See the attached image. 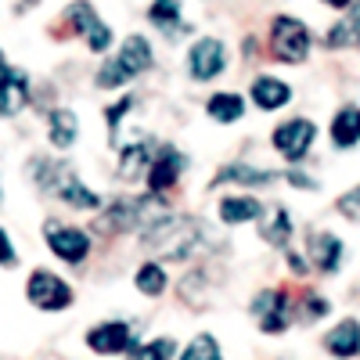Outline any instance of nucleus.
Masks as SVG:
<instances>
[{
    "label": "nucleus",
    "mask_w": 360,
    "mask_h": 360,
    "mask_svg": "<svg viewBox=\"0 0 360 360\" xmlns=\"http://www.w3.org/2000/svg\"><path fill=\"white\" fill-rule=\"evenodd\" d=\"M144 249H152L155 256L166 259H198L202 252H213L220 245V238L209 231L205 220L198 217H159L155 224L144 227Z\"/></svg>",
    "instance_id": "f257e3e1"
},
{
    "label": "nucleus",
    "mask_w": 360,
    "mask_h": 360,
    "mask_svg": "<svg viewBox=\"0 0 360 360\" xmlns=\"http://www.w3.org/2000/svg\"><path fill=\"white\" fill-rule=\"evenodd\" d=\"M33 180L40 184V191L54 195L58 202H65L69 209H101L98 191H90L83 180L76 176L72 166L65 162H54V159H33Z\"/></svg>",
    "instance_id": "f03ea898"
},
{
    "label": "nucleus",
    "mask_w": 360,
    "mask_h": 360,
    "mask_svg": "<svg viewBox=\"0 0 360 360\" xmlns=\"http://www.w3.org/2000/svg\"><path fill=\"white\" fill-rule=\"evenodd\" d=\"M166 213H169V209H166L162 195H155V191H148V198H115L105 213H98L94 231H101V234H123V231H137V227L155 224Z\"/></svg>",
    "instance_id": "7ed1b4c3"
},
{
    "label": "nucleus",
    "mask_w": 360,
    "mask_h": 360,
    "mask_svg": "<svg viewBox=\"0 0 360 360\" xmlns=\"http://www.w3.org/2000/svg\"><path fill=\"white\" fill-rule=\"evenodd\" d=\"M270 54L281 65H303L310 54V29L295 15H278L270 22Z\"/></svg>",
    "instance_id": "20e7f679"
},
{
    "label": "nucleus",
    "mask_w": 360,
    "mask_h": 360,
    "mask_svg": "<svg viewBox=\"0 0 360 360\" xmlns=\"http://www.w3.org/2000/svg\"><path fill=\"white\" fill-rule=\"evenodd\" d=\"M25 299L44 314H58L72 307V285L65 278L51 274V270H33L25 281Z\"/></svg>",
    "instance_id": "39448f33"
},
{
    "label": "nucleus",
    "mask_w": 360,
    "mask_h": 360,
    "mask_svg": "<svg viewBox=\"0 0 360 360\" xmlns=\"http://www.w3.org/2000/svg\"><path fill=\"white\" fill-rule=\"evenodd\" d=\"M44 242L47 249L65 259L69 266H79L86 256H90V234L83 227H72V224H58V220H47L44 224Z\"/></svg>",
    "instance_id": "423d86ee"
},
{
    "label": "nucleus",
    "mask_w": 360,
    "mask_h": 360,
    "mask_svg": "<svg viewBox=\"0 0 360 360\" xmlns=\"http://www.w3.org/2000/svg\"><path fill=\"white\" fill-rule=\"evenodd\" d=\"M65 18H69V25L76 29V33L86 40V47L94 54H105L112 47V29H108V22L98 15V8L90 4V0H76V4H69Z\"/></svg>",
    "instance_id": "0eeeda50"
},
{
    "label": "nucleus",
    "mask_w": 360,
    "mask_h": 360,
    "mask_svg": "<svg viewBox=\"0 0 360 360\" xmlns=\"http://www.w3.org/2000/svg\"><path fill=\"white\" fill-rule=\"evenodd\" d=\"M314 141H317V123H310V119H288V123H281L274 130V137H270L274 152L288 162H303L310 155Z\"/></svg>",
    "instance_id": "6e6552de"
},
{
    "label": "nucleus",
    "mask_w": 360,
    "mask_h": 360,
    "mask_svg": "<svg viewBox=\"0 0 360 360\" xmlns=\"http://www.w3.org/2000/svg\"><path fill=\"white\" fill-rule=\"evenodd\" d=\"M227 69V47L217 37H198L188 51V76L195 83H209Z\"/></svg>",
    "instance_id": "1a4fd4ad"
},
{
    "label": "nucleus",
    "mask_w": 360,
    "mask_h": 360,
    "mask_svg": "<svg viewBox=\"0 0 360 360\" xmlns=\"http://www.w3.org/2000/svg\"><path fill=\"white\" fill-rule=\"evenodd\" d=\"M288 314H292V299L285 288H263L252 299V317L259 324V332H266V335H281L292 321Z\"/></svg>",
    "instance_id": "9d476101"
},
{
    "label": "nucleus",
    "mask_w": 360,
    "mask_h": 360,
    "mask_svg": "<svg viewBox=\"0 0 360 360\" xmlns=\"http://www.w3.org/2000/svg\"><path fill=\"white\" fill-rule=\"evenodd\" d=\"M134 342V328L127 321H105L86 332V349L98 356H127Z\"/></svg>",
    "instance_id": "9b49d317"
},
{
    "label": "nucleus",
    "mask_w": 360,
    "mask_h": 360,
    "mask_svg": "<svg viewBox=\"0 0 360 360\" xmlns=\"http://www.w3.org/2000/svg\"><path fill=\"white\" fill-rule=\"evenodd\" d=\"M184 166H188V159L180 155L173 144H159V152H155L152 166H148V173H144V184H148V191L166 195V191L176 184V180H180Z\"/></svg>",
    "instance_id": "f8f14e48"
},
{
    "label": "nucleus",
    "mask_w": 360,
    "mask_h": 360,
    "mask_svg": "<svg viewBox=\"0 0 360 360\" xmlns=\"http://www.w3.org/2000/svg\"><path fill=\"white\" fill-rule=\"evenodd\" d=\"M342 242L335 234H328V231H314L310 234V242H307V259L314 270H321V274H335L339 263H342Z\"/></svg>",
    "instance_id": "ddd939ff"
},
{
    "label": "nucleus",
    "mask_w": 360,
    "mask_h": 360,
    "mask_svg": "<svg viewBox=\"0 0 360 360\" xmlns=\"http://www.w3.org/2000/svg\"><path fill=\"white\" fill-rule=\"evenodd\" d=\"M25 105H29V76L8 65L0 72V119H15Z\"/></svg>",
    "instance_id": "4468645a"
},
{
    "label": "nucleus",
    "mask_w": 360,
    "mask_h": 360,
    "mask_svg": "<svg viewBox=\"0 0 360 360\" xmlns=\"http://www.w3.org/2000/svg\"><path fill=\"white\" fill-rule=\"evenodd\" d=\"M159 152L155 141H134V144H123L119 148V180H127V184H134V180H141L148 173V166H152Z\"/></svg>",
    "instance_id": "2eb2a0df"
},
{
    "label": "nucleus",
    "mask_w": 360,
    "mask_h": 360,
    "mask_svg": "<svg viewBox=\"0 0 360 360\" xmlns=\"http://www.w3.org/2000/svg\"><path fill=\"white\" fill-rule=\"evenodd\" d=\"M115 62L123 65V72L134 79V76H141V72H148L155 65V58H152V44H148L141 33H134V37H127L123 40V47L115 51Z\"/></svg>",
    "instance_id": "dca6fc26"
},
{
    "label": "nucleus",
    "mask_w": 360,
    "mask_h": 360,
    "mask_svg": "<svg viewBox=\"0 0 360 360\" xmlns=\"http://www.w3.org/2000/svg\"><path fill=\"white\" fill-rule=\"evenodd\" d=\"M217 213H220V224L234 227V224L263 220L266 209H263V202L252 198V195H227V198H220V209H217Z\"/></svg>",
    "instance_id": "f3484780"
},
{
    "label": "nucleus",
    "mask_w": 360,
    "mask_h": 360,
    "mask_svg": "<svg viewBox=\"0 0 360 360\" xmlns=\"http://www.w3.org/2000/svg\"><path fill=\"white\" fill-rule=\"evenodd\" d=\"M252 105L256 108H263V112H278V108H285L288 101H292V86L285 83V79H278V76H259V79H252Z\"/></svg>",
    "instance_id": "a211bd4d"
},
{
    "label": "nucleus",
    "mask_w": 360,
    "mask_h": 360,
    "mask_svg": "<svg viewBox=\"0 0 360 360\" xmlns=\"http://www.w3.org/2000/svg\"><path fill=\"white\" fill-rule=\"evenodd\" d=\"M47 137H51V144L58 148V152H69V148L76 144V137H79L76 112L72 108H54L47 115Z\"/></svg>",
    "instance_id": "6ab92c4d"
},
{
    "label": "nucleus",
    "mask_w": 360,
    "mask_h": 360,
    "mask_svg": "<svg viewBox=\"0 0 360 360\" xmlns=\"http://www.w3.org/2000/svg\"><path fill=\"white\" fill-rule=\"evenodd\" d=\"M324 349L332 356H356L360 353V321L346 317L324 335Z\"/></svg>",
    "instance_id": "aec40b11"
},
{
    "label": "nucleus",
    "mask_w": 360,
    "mask_h": 360,
    "mask_svg": "<svg viewBox=\"0 0 360 360\" xmlns=\"http://www.w3.org/2000/svg\"><path fill=\"white\" fill-rule=\"evenodd\" d=\"M205 115L213 119V123H220V127H231V123H238V119L245 115V98L231 94V90H220V94H213L205 101Z\"/></svg>",
    "instance_id": "412c9836"
},
{
    "label": "nucleus",
    "mask_w": 360,
    "mask_h": 360,
    "mask_svg": "<svg viewBox=\"0 0 360 360\" xmlns=\"http://www.w3.org/2000/svg\"><path fill=\"white\" fill-rule=\"evenodd\" d=\"M270 180H274V173H270V169H256V166H245V162H231V166H224V169L213 176V188H220V184L263 188V184H270Z\"/></svg>",
    "instance_id": "4be33fe9"
},
{
    "label": "nucleus",
    "mask_w": 360,
    "mask_h": 360,
    "mask_svg": "<svg viewBox=\"0 0 360 360\" xmlns=\"http://www.w3.org/2000/svg\"><path fill=\"white\" fill-rule=\"evenodd\" d=\"M332 141H335V148H356L360 144V108L356 105L339 108V115L332 119Z\"/></svg>",
    "instance_id": "5701e85b"
},
{
    "label": "nucleus",
    "mask_w": 360,
    "mask_h": 360,
    "mask_svg": "<svg viewBox=\"0 0 360 360\" xmlns=\"http://www.w3.org/2000/svg\"><path fill=\"white\" fill-rule=\"evenodd\" d=\"M328 47H360V0H353L346 8V18L332 25Z\"/></svg>",
    "instance_id": "b1692460"
},
{
    "label": "nucleus",
    "mask_w": 360,
    "mask_h": 360,
    "mask_svg": "<svg viewBox=\"0 0 360 360\" xmlns=\"http://www.w3.org/2000/svg\"><path fill=\"white\" fill-rule=\"evenodd\" d=\"M134 285H137L141 295L159 299V295L169 288V274H166V266H162V263H141V266H137V274H134Z\"/></svg>",
    "instance_id": "393cba45"
},
{
    "label": "nucleus",
    "mask_w": 360,
    "mask_h": 360,
    "mask_svg": "<svg viewBox=\"0 0 360 360\" xmlns=\"http://www.w3.org/2000/svg\"><path fill=\"white\" fill-rule=\"evenodd\" d=\"M263 242L266 245H274V249H285L288 242H292V217H288V209H274V213H270V220L263 224Z\"/></svg>",
    "instance_id": "a878e982"
},
{
    "label": "nucleus",
    "mask_w": 360,
    "mask_h": 360,
    "mask_svg": "<svg viewBox=\"0 0 360 360\" xmlns=\"http://www.w3.org/2000/svg\"><path fill=\"white\" fill-rule=\"evenodd\" d=\"M148 22L159 25L162 33H184L188 25H180V0H152V8H148Z\"/></svg>",
    "instance_id": "bb28decb"
},
{
    "label": "nucleus",
    "mask_w": 360,
    "mask_h": 360,
    "mask_svg": "<svg viewBox=\"0 0 360 360\" xmlns=\"http://www.w3.org/2000/svg\"><path fill=\"white\" fill-rule=\"evenodd\" d=\"M127 356H141V360H173V356H180V349H176V339H155V342H148V346L134 342Z\"/></svg>",
    "instance_id": "cd10ccee"
},
{
    "label": "nucleus",
    "mask_w": 360,
    "mask_h": 360,
    "mask_svg": "<svg viewBox=\"0 0 360 360\" xmlns=\"http://www.w3.org/2000/svg\"><path fill=\"white\" fill-rule=\"evenodd\" d=\"M180 360H220V342L213 335H195L188 349H180Z\"/></svg>",
    "instance_id": "c85d7f7f"
},
{
    "label": "nucleus",
    "mask_w": 360,
    "mask_h": 360,
    "mask_svg": "<svg viewBox=\"0 0 360 360\" xmlns=\"http://www.w3.org/2000/svg\"><path fill=\"white\" fill-rule=\"evenodd\" d=\"M137 101L127 94V98H119V105H112V108H105V123H108V141L115 144V130H119V123H123V115L134 108Z\"/></svg>",
    "instance_id": "c756f323"
},
{
    "label": "nucleus",
    "mask_w": 360,
    "mask_h": 360,
    "mask_svg": "<svg viewBox=\"0 0 360 360\" xmlns=\"http://www.w3.org/2000/svg\"><path fill=\"white\" fill-rule=\"evenodd\" d=\"M339 213L346 217V220H353V224H360V184L353 188V191H346L342 198H339Z\"/></svg>",
    "instance_id": "7c9ffc66"
},
{
    "label": "nucleus",
    "mask_w": 360,
    "mask_h": 360,
    "mask_svg": "<svg viewBox=\"0 0 360 360\" xmlns=\"http://www.w3.org/2000/svg\"><path fill=\"white\" fill-rule=\"evenodd\" d=\"M328 314V299H321L317 292H307L303 295V321H321Z\"/></svg>",
    "instance_id": "2f4dec72"
},
{
    "label": "nucleus",
    "mask_w": 360,
    "mask_h": 360,
    "mask_svg": "<svg viewBox=\"0 0 360 360\" xmlns=\"http://www.w3.org/2000/svg\"><path fill=\"white\" fill-rule=\"evenodd\" d=\"M0 266H18V252H15V245H11V238H8L4 227H0Z\"/></svg>",
    "instance_id": "473e14b6"
},
{
    "label": "nucleus",
    "mask_w": 360,
    "mask_h": 360,
    "mask_svg": "<svg viewBox=\"0 0 360 360\" xmlns=\"http://www.w3.org/2000/svg\"><path fill=\"white\" fill-rule=\"evenodd\" d=\"M285 180H288L292 188H303V191H317V188H321L317 180H314V176H303L299 169H288V173H285Z\"/></svg>",
    "instance_id": "72a5a7b5"
},
{
    "label": "nucleus",
    "mask_w": 360,
    "mask_h": 360,
    "mask_svg": "<svg viewBox=\"0 0 360 360\" xmlns=\"http://www.w3.org/2000/svg\"><path fill=\"white\" fill-rule=\"evenodd\" d=\"M288 263H292V270H295V274H307V263H303V256H295V252H288Z\"/></svg>",
    "instance_id": "f704fd0d"
},
{
    "label": "nucleus",
    "mask_w": 360,
    "mask_h": 360,
    "mask_svg": "<svg viewBox=\"0 0 360 360\" xmlns=\"http://www.w3.org/2000/svg\"><path fill=\"white\" fill-rule=\"evenodd\" d=\"M324 4H328V8H335V11H346L353 0H324Z\"/></svg>",
    "instance_id": "c9c22d12"
},
{
    "label": "nucleus",
    "mask_w": 360,
    "mask_h": 360,
    "mask_svg": "<svg viewBox=\"0 0 360 360\" xmlns=\"http://www.w3.org/2000/svg\"><path fill=\"white\" fill-rule=\"evenodd\" d=\"M4 69H8V54H4V51H0V72H4Z\"/></svg>",
    "instance_id": "e433bc0d"
},
{
    "label": "nucleus",
    "mask_w": 360,
    "mask_h": 360,
    "mask_svg": "<svg viewBox=\"0 0 360 360\" xmlns=\"http://www.w3.org/2000/svg\"><path fill=\"white\" fill-rule=\"evenodd\" d=\"M0 205H4V184H0Z\"/></svg>",
    "instance_id": "4c0bfd02"
}]
</instances>
